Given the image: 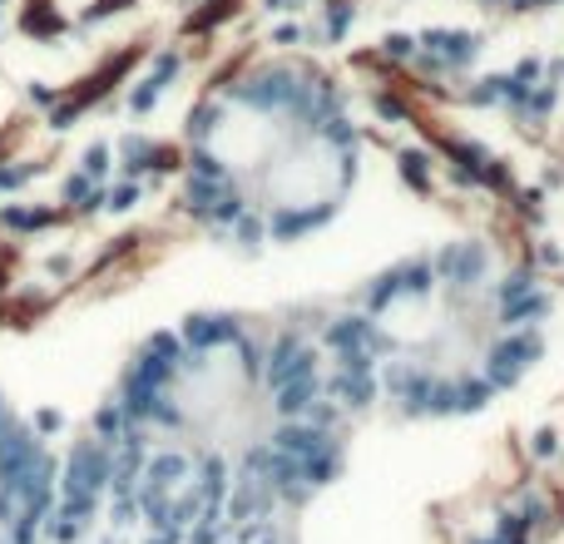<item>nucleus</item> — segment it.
<instances>
[{
  "label": "nucleus",
  "instance_id": "f03ea898",
  "mask_svg": "<svg viewBox=\"0 0 564 544\" xmlns=\"http://www.w3.org/2000/svg\"><path fill=\"white\" fill-rule=\"evenodd\" d=\"M361 174L351 99L312 59L268 55L208 89L188 124L184 208L228 248L302 243Z\"/></svg>",
  "mask_w": 564,
  "mask_h": 544
},
{
  "label": "nucleus",
  "instance_id": "7ed1b4c3",
  "mask_svg": "<svg viewBox=\"0 0 564 544\" xmlns=\"http://www.w3.org/2000/svg\"><path fill=\"white\" fill-rule=\"evenodd\" d=\"M480 10H496V15H530V10H555L564 0H470Z\"/></svg>",
  "mask_w": 564,
  "mask_h": 544
},
{
  "label": "nucleus",
  "instance_id": "f257e3e1",
  "mask_svg": "<svg viewBox=\"0 0 564 544\" xmlns=\"http://www.w3.org/2000/svg\"><path fill=\"white\" fill-rule=\"evenodd\" d=\"M545 282L480 238L431 243L357 287L317 331L341 406L460 421L496 406L550 347Z\"/></svg>",
  "mask_w": 564,
  "mask_h": 544
}]
</instances>
